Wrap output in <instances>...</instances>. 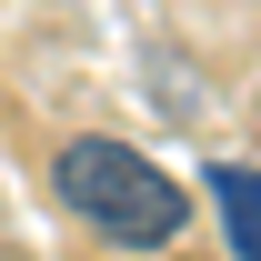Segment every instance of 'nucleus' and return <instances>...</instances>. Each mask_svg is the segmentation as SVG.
Returning a JSON list of instances; mask_svg holds the SVG:
<instances>
[{"label": "nucleus", "mask_w": 261, "mask_h": 261, "mask_svg": "<svg viewBox=\"0 0 261 261\" xmlns=\"http://www.w3.org/2000/svg\"><path fill=\"white\" fill-rule=\"evenodd\" d=\"M50 181H61L70 221L91 231V241H111V251H171V241H181V221H191L181 181H171L161 161H141L130 141H100V130L61 141Z\"/></svg>", "instance_id": "1"}, {"label": "nucleus", "mask_w": 261, "mask_h": 261, "mask_svg": "<svg viewBox=\"0 0 261 261\" xmlns=\"http://www.w3.org/2000/svg\"><path fill=\"white\" fill-rule=\"evenodd\" d=\"M201 191H211V211H221L231 261H261V161H211Z\"/></svg>", "instance_id": "2"}]
</instances>
